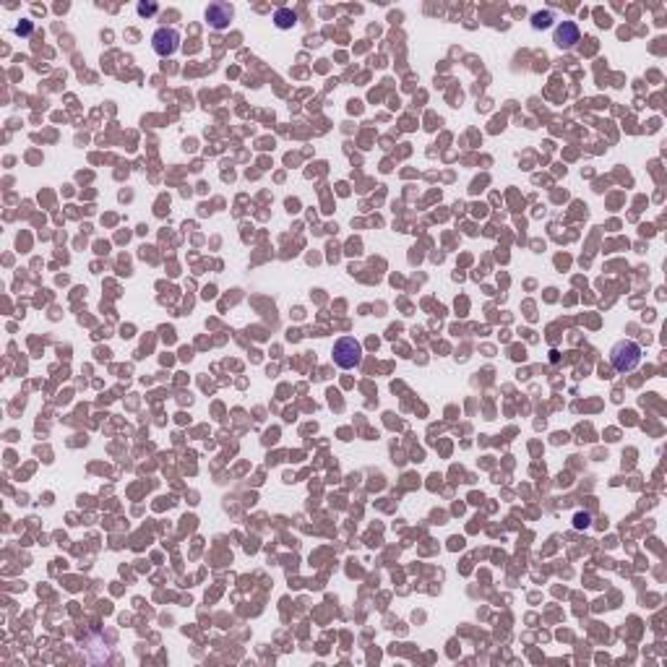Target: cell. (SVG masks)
<instances>
[{
  "mask_svg": "<svg viewBox=\"0 0 667 667\" xmlns=\"http://www.w3.org/2000/svg\"><path fill=\"white\" fill-rule=\"evenodd\" d=\"M610 362L618 373H631L641 362V347L636 344L634 339H620L610 349Z\"/></svg>",
  "mask_w": 667,
  "mask_h": 667,
  "instance_id": "6da1fadb",
  "label": "cell"
},
{
  "mask_svg": "<svg viewBox=\"0 0 667 667\" xmlns=\"http://www.w3.org/2000/svg\"><path fill=\"white\" fill-rule=\"evenodd\" d=\"M331 354H334V362H337L342 370H352V368H357L362 360V344L354 337H342V339H337Z\"/></svg>",
  "mask_w": 667,
  "mask_h": 667,
  "instance_id": "7a4b0ae2",
  "label": "cell"
},
{
  "mask_svg": "<svg viewBox=\"0 0 667 667\" xmlns=\"http://www.w3.org/2000/svg\"><path fill=\"white\" fill-rule=\"evenodd\" d=\"M152 47L159 57H172L177 50H180V34H177L175 29L159 26V29L152 34Z\"/></svg>",
  "mask_w": 667,
  "mask_h": 667,
  "instance_id": "3957f363",
  "label": "cell"
},
{
  "mask_svg": "<svg viewBox=\"0 0 667 667\" xmlns=\"http://www.w3.org/2000/svg\"><path fill=\"white\" fill-rule=\"evenodd\" d=\"M581 40V32L579 26H576V21H561V24L555 26L553 32V42L558 50H571L576 47V42Z\"/></svg>",
  "mask_w": 667,
  "mask_h": 667,
  "instance_id": "277c9868",
  "label": "cell"
},
{
  "mask_svg": "<svg viewBox=\"0 0 667 667\" xmlns=\"http://www.w3.org/2000/svg\"><path fill=\"white\" fill-rule=\"evenodd\" d=\"M235 16V9L230 3H211L206 9V21H209L211 29H227L230 21Z\"/></svg>",
  "mask_w": 667,
  "mask_h": 667,
  "instance_id": "5b68a950",
  "label": "cell"
},
{
  "mask_svg": "<svg viewBox=\"0 0 667 667\" xmlns=\"http://www.w3.org/2000/svg\"><path fill=\"white\" fill-rule=\"evenodd\" d=\"M274 24H276V29H292V26L298 24V13L292 9H276Z\"/></svg>",
  "mask_w": 667,
  "mask_h": 667,
  "instance_id": "8992f818",
  "label": "cell"
},
{
  "mask_svg": "<svg viewBox=\"0 0 667 667\" xmlns=\"http://www.w3.org/2000/svg\"><path fill=\"white\" fill-rule=\"evenodd\" d=\"M550 21H553V13H550V11L532 16V26H534V29H545V26H550Z\"/></svg>",
  "mask_w": 667,
  "mask_h": 667,
  "instance_id": "52a82bcc",
  "label": "cell"
},
{
  "mask_svg": "<svg viewBox=\"0 0 667 667\" xmlns=\"http://www.w3.org/2000/svg\"><path fill=\"white\" fill-rule=\"evenodd\" d=\"M154 11H157V6H144V3L138 6V13H141V16H149V13H154Z\"/></svg>",
  "mask_w": 667,
  "mask_h": 667,
  "instance_id": "ba28073f",
  "label": "cell"
}]
</instances>
